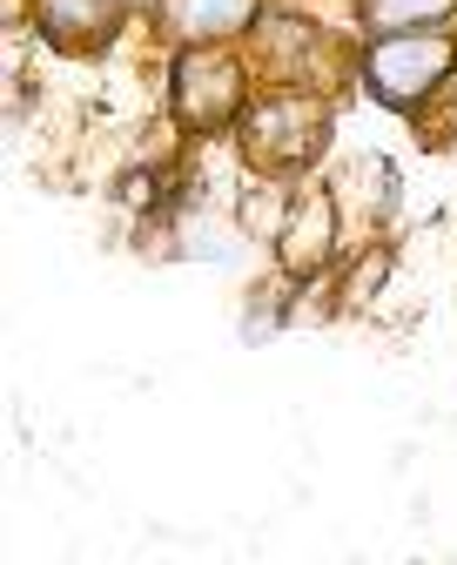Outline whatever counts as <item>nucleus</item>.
Instances as JSON below:
<instances>
[{
	"label": "nucleus",
	"instance_id": "nucleus-4",
	"mask_svg": "<svg viewBox=\"0 0 457 565\" xmlns=\"http://www.w3.org/2000/svg\"><path fill=\"white\" fill-rule=\"evenodd\" d=\"M47 21H54V34H74V21H95V8L88 0H47Z\"/></svg>",
	"mask_w": 457,
	"mask_h": 565
},
{
	"label": "nucleus",
	"instance_id": "nucleus-2",
	"mask_svg": "<svg viewBox=\"0 0 457 565\" xmlns=\"http://www.w3.org/2000/svg\"><path fill=\"white\" fill-rule=\"evenodd\" d=\"M256 0H169V14L182 34H228V28H243L249 21Z\"/></svg>",
	"mask_w": 457,
	"mask_h": 565
},
{
	"label": "nucleus",
	"instance_id": "nucleus-3",
	"mask_svg": "<svg viewBox=\"0 0 457 565\" xmlns=\"http://www.w3.org/2000/svg\"><path fill=\"white\" fill-rule=\"evenodd\" d=\"M437 14H450V0H370V21L397 28V34H411L417 21H437Z\"/></svg>",
	"mask_w": 457,
	"mask_h": 565
},
{
	"label": "nucleus",
	"instance_id": "nucleus-1",
	"mask_svg": "<svg viewBox=\"0 0 457 565\" xmlns=\"http://www.w3.org/2000/svg\"><path fill=\"white\" fill-rule=\"evenodd\" d=\"M450 67V41L444 34H391L370 47V82L384 102H417L437 75Z\"/></svg>",
	"mask_w": 457,
	"mask_h": 565
}]
</instances>
